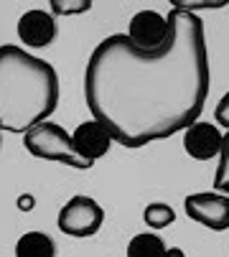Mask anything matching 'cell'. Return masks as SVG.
<instances>
[{"label":"cell","mask_w":229,"mask_h":257,"mask_svg":"<svg viewBox=\"0 0 229 257\" xmlns=\"http://www.w3.org/2000/svg\"><path fill=\"white\" fill-rule=\"evenodd\" d=\"M224 135L211 122H194L188 130H183V148L191 158L209 161L221 153Z\"/></svg>","instance_id":"obj_8"},{"label":"cell","mask_w":229,"mask_h":257,"mask_svg":"<svg viewBox=\"0 0 229 257\" xmlns=\"http://www.w3.org/2000/svg\"><path fill=\"white\" fill-rule=\"evenodd\" d=\"M128 39L143 51H158L168 41V18L158 11H140L130 18Z\"/></svg>","instance_id":"obj_5"},{"label":"cell","mask_w":229,"mask_h":257,"mask_svg":"<svg viewBox=\"0 0 229 257\" xmlns=\"http://www.w3.org/2000/svg\"><path fill=\"white\" fill-rule=\"evenodd\" d=\"M89 0H82V3H54V11H64V13H82V11H89Z\"/></svg>","instance_id":"obj_15"},{"label":"cell","mask_w":229,"mask_h":257,"mask_svg":"<svg viewBox=\"0 0 229 257\" xmlns=\"http://www.w3.org/2000/svg\"><path fill=\"white\" fill-rule=\"evenodd\" d=\"M104 211L89 196H71L59 211V229L66 237H92L102 227Z\"/></svg>","instance_id":"obj_4"},{"label":"cell","mask_w":229,"mask_h":257,"mask_svg":"<svg viewBox=\"0 0 229 257\" xmlns=\"http://www.w3.org/2000/svg\"><path fill=\"white\" fill-rule=\"evenodd\" d=\"M18 36L31 49H44L56 39V21L46 11H28L18 21Z\"/></svg>","instance_id":"obj_9"},{"label":"cell","mask_w":229,"mask_h":257,"mask_svg":"<svg viewBox=\"0 0 229 257\" xmlns=\"http://www.w3.org/2000/svg\"><path fill=\"white\" fill-rule=\"evenodd\" d=\"M16 257H56V242L44 232H26L16 242Z\"/></svg>","instance_id":"obj_10"},{"label":"cell","mask_w":229,"mask_h":257,"mask_svg":"<svg viewBox=\"0 0 229 257\" xmlns=\"http://www.w3.org/2000/svg\"><path fill=\"white\" fill-rule=\"evenodd\" d=\"M214 115H216V122H219L221 127L229 130V92L219 99V104H216V109H214Z\"/></svg>","instance_id":"obj_14"},{"label":"cell","mask_w":229,"mask_h":257,"mask_svg":"<svg viewBox=\"0 0 229 257\" xmlns=\"http://www.w3.org/2000/svg\"><path fill=\"white\" fill-rule=\"evenodd\" d=\"M128 257H171V249L158 234H135L128 244Z\"/></svg>","instance_id":"obj_11"},{"label":"cell","mask_w":229,"mask_h":257,"mask_svg":"<svg viewBox=\"0 0 229 257\" xmlns=\"http://www.w3.org/2000/svg\"><path fill=\"white\" fill-rule=\"evenodd\" d=\"M166 18L168 41L158 51H143L128 33H114L87 61V107L125 148L188 130L204 112L211 84L204 21L181 8Z\"/></svg>","instance_id":"obj_1"},{"label":"cell","mask_w":229,"mask_h":257,"mask_svg":"<svg viewBox=\"0 0 229 257\" xmlns=\"http://www.w3.org/2000/svg\"><path fill=\"white\" fill-rule=\"evenodd\" d=\"M214 189L229 196V133L224 135V143H221L219 168H216V176H214Z\"/></svg>","instance_id":"obj_13"},{"label":"cell","mask_w":229,"mask_h":257,"mask_svg":"<svg viewBox=\"0 0 229 257\" xmlns=\"http://www.w3.org/2000/svg\"><path fill=\"white\" fill-rule=\"evenodd\" d=\"M71 143H74V151L79 153L84 161L94 163L97 158L107 156L109 145H112V135H109V130L102 122L89 120V122H82L79 127L74 130Z\"/></svg>","instance_id":"obj_7"},{"label":"cell","mask_w":229,"mask_h":257,"mask_svg":"<svg viewBox=\"0 0 229 257\" xmlns=\"http://www.w3.org/2000/svg\"><path fill=\"white\" fill-rule=\"evenodd\" d=\"M23 145L26 151L36 158H44V161H56V163H66L71 168H92L89 161H84L79 153L74 151V143H71V135L56 125V122H41L31 127L26 135H23Z\"/></svg>","instance_id":"obj_3"},{"label":"cell","mask_w":229,"mask_h":257,"mask_svg":"<svg viewBox=\"0 0 229 257\" xmlns=\"http://www.w3.org/2000/svg\"><path fill=\"white\" fill-rule=\"evenodd\" d=\"M186 214L194 222L214 229V232H224L229 229V196H219V194H191L186 199Z\"/></svg>","instance_id":"obj_6"},{"label":"cell","mask_w":229,"mask_h":257,"mask_svg":"<svg viewBox=\"0 0 229 257\" xmlns=\"http://www.w3.org/2000/svg\"><path fill=\"white\" fill-rule=\"evenodd\" d=\"M171 257H186L181 247H171Z\"/></svg>","instance_id":"obj_16"},{"label":"cell","mask_w":229,"mask_h":257,"mask_svg":"<svg viewBox=\"0 0 229 257\" xmlns=\"http://www.w3.org/2000/svg\"><path fill=\"white\" fill-rule=\"evenodd\" d=\"M59 104V77L49 61L21 46H0V130L28 133Z\"/></svg>","instance_id":"obj_2"},{"label":"cell","mask_w":229,"mask_h":257,"mask_svg":"<svg viewBox=\"0 0 229 257\" xmlns=\"http://www.w3.org/2000/svg\"><path fill=\"white\" fill-rule=\"evenodd\" d=\"M143 219L148 222V227L163 229V227H168V224L176 222V211L168 204H148L145 211H143Z\"/></svg>","instance_id":"obj_12"}]
</instances>
